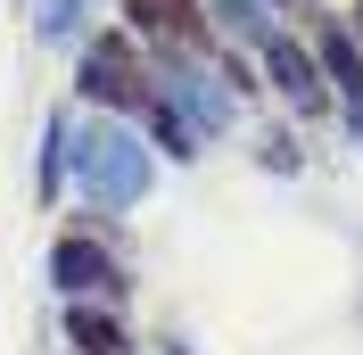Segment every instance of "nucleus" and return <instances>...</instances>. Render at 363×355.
<instances>
[{
  "instance_id": "nucleus-1",
  "label": "nucleus",
  "mask_w": 363,
  "mask_h": 355,
  "mask_svg": "<svg viewBox=\"0 0 363 355\" xmlns=\"http://www.w3.org/2000/svg\"><path fill=\"white\" fill-rule=\"evenodd\" d=\"M58 141H67L74 174H83V190L99 207H133L140 190H149V157H140V141L124 133V124H67V116H58Z\"/></svg>"
},
{
  "instance_id": "nucleus-2",
  "label": "nucleus",
  "mask_w": 363,
  "mask_h": 355,
  "mask_svg": "<svg viewBox=\"0 0 363 355\" xmlns=\"http://www.w3.org/2000/svg\"><path fill=\"white\" fill-rule=\"evenodd\" d=\"M83 91L108 99V108H140V99H149V75H140V58H133L124 33H108V42L83 50Z\"/></svg>"
},
{
  "instance_id": "nucleus-3",
  "label": "nucleus",
  "mask_w": 363,
  "mask_h": 355,
  "mask_svg": "<svg viewBox=\"0 0 363 355\" xmlns=\"http://www.w3.org/2000/svg\"><path fill=\"white\" fill-rule=\"evenodd\" d=\"M165 108L182 116V133L190 141H215L231 124V91L215 83V75H199V67H174V83H165Z\"/></svg>"
},
{
  "instance_id": "nucleus-4",
  "label": "nucleus",
  "mask_w": 363,
  "mask_h": 355,
  "mask_svg": "<svg viewBox=\"0 0 363 355\" xmlns=\"http://www.w3.org/2000/svg\"><path fill=\"white\" fill-rule=\"evenodd\" d=\"M50 273H58V289H116V281H124V273H116V256H108L99 240H58Z\"/></svg>"
},
{
  "instance_id": "nucleus-5",
  "label": "nucleus",
  "mask_w": 363,
  "mask_h": 355,
  "mask_svg": "<svg viewBox=\"0 0 363 355\" xmlns=\"http://www.w3.org/2000/svg\"><path fill=\"white\" fill-rule=\"evenodd\" d=\"M264 67H272V83L289 91L297 108H314V99H322V83H314V58H306L297 42H281V33H264Z\"/></svg>"
},
{
  "instance_id": "nucleus-6",
  "label": "nucleus",
  "mask_w": 363,
  "mask_h": 355,
  "mask_svg": "<svg viewBox=\"0 0 363 355\" xmlns=\"http://www.w3.org/2000/svg\"><path fill=\"white\" fill-rule=\"evenodd\" d=\"M322 67H330V83H339L347 99L363 108V58H355V42H347L339 25H322Z\"/></svg>"
},
{
  "instance_id": "nucleus-7",
  "label": "nucleus",
  "mask_w": 363,
  "mask_h": 355,
  "mask_svg": "<svg viewBox=\"0 0 363 355\" xmlns=\"http://www.w3.org/2000/svg\"><path fill=\"white\" fill-rule=\"evenodd\" d=\"M133 9L140 33H199V17H190V0H124Z\"/></svg>"
},
{
  "instance_id": "nucleus-8",
  "label": "nucleus",
  "mask_w": 363,
  "mask_h": 355,
  "mask_svg": "<svg viewBox=\"0 0 363 355\" xmlns=\"http://www.w3.org/2000/svg\"><path fill=\"white\" fill-rule=\"evenodd\" d=\"M67 339H83V355H124V331L108 314H67Z\"/></svg>"
},
{
  "instance_id": "nucleus-9",
  "label": "nucleus",
  "mask_w": 363,
  "mask_h": 355,
  "mask_svg": "<svg viewBox=\"0 0 363 355\" xmlns=\"http://www.w3.org/2000/svg\"><path fill=\"white\" fill-rule=\"evenodd\" d=\"M215 9H223L231 25H240V33H256V42H264L272 25H264V9H256V0H215Z\"/></svg>"
},
{
  "instance_id": "nucleus-10",
  "label": "nucleus",
  "mask_w": 363,
  "mask_h": 355,
  "mask_svg": "<svg viewBox=\"0 0 363 355\" xmlns=\"http://www.w3.org/2000/svg\"><path fill=\"white\" fill-rule=\"evenodd\" d=\"M74 17H83V0H42V33H50V42L74 33Z\"/></svg>"
}]
</instances>
